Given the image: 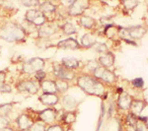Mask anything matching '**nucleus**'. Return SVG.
Returning <instances> with one entry per match:
<instances>
[{
    "mask_svg": "<svg viewBox=\"0 0 148 131\" xmlns=\"http://www.w3.org/2000/svg\"><path fill=\"white\" fill-rule=\"evenodd\" d=\"M136 122H137V117L136 115L132 113H130L126 117V123H127L128 126L133 128V130L135 131V126H136Z\"/></svg>",
    "mask_w": 148,
    "mask_h": 131,
    "instance_id": "28",
    "label": "nucleus"
},
{
    "mask_svg": "<svg viewBox=\"0 0 148 131\" xmlns=\"http://www.w3.org/2000/svg\"><path fill=\"white\" fill-rule=\"evenodd\" d=\"M5 127H8V120L6 119V117L0 116V131Z\"/></svg>",
    "mask_w": 148,
    "mask_h": 131,
    "instance_id": "35",
    "label": "nucleus"
},
{
    "mask_svg": "<svg viewBox=\"0 0 148 131\" xmlns=\"http://www.w3.org/2000/svg\"><path fill=\"white\" fill-rule=\"evenodd\" d=\"M62 31L64 32V34H66V35H72L76 33V29L74 27V25L69 22L64 24L62 27Z\"/></svg>",
    "mask_w": 148,
    "mask_h": 131,
    "instance_id": "27",
    "label": "nucleus"
},
{
    "mask_svg": "<svg viewBox=\"0 0 148 131\" xmlns=\"http://www.w3.org/2000/svg\"><path fill=\"white\" fill-rule=\"evenodd\" d=\"M11 92V87L4 83H0V93H8Z\"/></svg>",
    "mask_w": 148,
    "mask_h": 131,
    "instance_id": "34",
    "label": "nucleus"
},
{
    "mask_svg": "<svg viewBox=\"0 0 148 131\" xmlns=\"http://www.w3.org/2000/svg\"><path fill=\"white\" fill-rule=\"evenodd\" d=\"M40 10L42 12H46V13H51V12L56 11V6L53 4H51V2H45L42 4H40Z\"/></svg>",
    "mask_w": 148,
    "mask_h": 131,
    "instance_id": "26",
    "label": "nucleus"
},
{
    "mask_svg": "<svg viewBox=\"0 0 148 131\" xmlns=\"http://www.w3.org/2000/svg\"><path fill=\"white\" fill-rule=\"evenodd\" d=\"M126 32H127L128 37L132 40H139L146 34V29L143 28L142 26H135V27L127 29Z\"/></svg>",
    "mask_w": 148,
    "mask_h": 131,
    "instance_id": "9",
    "label": "nucleus"
},
{
    "mask_svg": "<svg viewBox=\"0 0 148 131\" xmlns=\"http://www.w3.org/2000/svg\"><path fill=\"white\" fill-rule=\"evenodd\" d=\"M23 4L25 6H36V5H40L39 1H23Z\"/></svg>",
    "mask_w": 148,
    "mask_h": 131,
    "instance_id": "38",
    "label": "nucleus"
},
{
    "mask_svg": "<svg viewBox=\"0 0 148 131\" xmlns=\"http://www.w3.org/2000/svg\"><path fill=\"white\" fill-rule=\"evenodd\" d=\"M96 50L98 52H103V53H107L108 52V47L104 44H98L96 46Z\"/></svg>",
    "mask_w": 148,
    "mask_h": 131,
    "instance_id": "32",
    "label": "nucleus"
},
{
    "mask_svg": "<svg viewBox=\"0 0 148 131\" xmlns=\"http://www.w3.org/2000/svg\"><path fill=\"white\" fill-rule=\"evenodd\" d=\"M57 46L59 48H64V49H78L80 48V44L75 39L69 38V39L63 40L61 42H59L57 44Z\"/></svg>",
    "mask_w": 148,
    "mask_h": 131,
    "instance_id": "11",
    "label": "nucleus"
},
{
    "mask_svg": "<svg viewBox=\"0 0 148 131\" xmlns=\"http://www.w3.org/2000/svg\"><path fill=\"white\" fill-rule=\"evenodd\" d=\"M42 89L46 94H56V82L51 80H44L42 82Z\"/></svg>",
    "mask_w": 148,
    "mask_h": 131,
    "instance_id": "17",
    "label": "nucleus"
},
{
    "mask_svg": "<svg viewBox=\"0 0 148 131\" xmlns=\"http://www.w3.org/2000/svg\"><path fill=\"white\" fill-rule=\"evenodd\" d=\"M137 4H138L137 1H125V2H123V5H125V8H127V9L135 8Z\"/></svg>",
    "mask_w": 148,
    "mask_h": 131,
    "instance_id": "33",
    "label": "nucleus"
},
{
    "mask_svg": "<svg viewBox=\"0 0 148 131\" xmlns=\"http://www.w3.org/2000/svg\"><path fill=\"white\" fill-rule=\"evenodd\" d=\"M76 104H77V103H76L75 99H74L73 97H71V96H65V97L63 98L62 106H63V108L66 109V111H71V109L75 108Z\"/></svg>",
    "mask_w": 148,
    "mask_h": 131,
    "instance_id": "20",
    "label": "nucleus"
},
{
    "mask_svg": "<svg viewBox=\"0 0 148 131\" xmlns=\"http://www.w3.org/2000/svg\"><path fill=\"white\" fill-rule=\"evenodd\" d=\"M5 73L3 71H0V83H4V80H5Z\"/></svg>",
    "mask_w": 148,
    "mask_h": 131,
    "instance_id": "39",
    "label": "nucleus"
},
{
    "mask_svg": "<svg viewBox=\"0 0 148 131\" xmlns=\"http://www.w3.org/2000/svg\"><path fill=\"white\" fill-rule=\"evenodd\" d=\"M94 76L97 79H100L106 83H114L116 81V75L114 72L110 71L109 69L102 67V66H98L97 68L94 69Z\"/></svg>",
    "mask_w": 148,
    "mask_h": 131,
    "instance_id": "5",
    "label": "nucleus"
},
{
    "mask_svg": "<svg viewBox=\"0 0 148 131\" xmlns=\"http://www.w3.org/2000/svg\"><path fill=\"white\" fill-rule=\"evenodd\" d=\"M25 30L17 24H6L0 29V38L7 42H20L25 39Z\"/></svg>",
    "mask_w": 148,
    "mask_h": 131,
    "instance_id": "2",
    "label": "nucleus"
},
{
    "mask_svg": "<svg viewBox=\"0 0 148 131\" xmlns=\"http://www.w3.org/2000/svg\"><path fill=\"white\" fill-rule=\"evenodd\" d=\"M12 108H13V104L12 103L1 104L0 106V116L6 117L8 115V113L12 111Z\"/></svg>",
    "mask_w": 148,
    "mask_h": 131,
    "instance_id": "24",
    "label": "nucleus"
},
{
    "mask_svg": "<svg viewBox=\"0 0 148 131\" xmlns=\"http://www.w3.org/2000/svg\"><path fill=\"white\" fill-rule=\"evenodd\" d=\"M45 67V61L44 59L39 58V57H35L30 60H28L27 62L23 65V71L25 73H34L38 72V71L42 70V68Z\"/></svg>",
    "mask_w": 148,
    "mask_h": 131,
    "instance_id": "3",
    "label": "nucleus"
},
{
    "mask_svg": "<svg viewBox=\"0 0 148 131\" xmlns=\"http://www.w3.org/2000/svg\"><path fill=\"white\" fill-rule=\"evenodd\" d=\"M40 101L46 106H54L58 103L59 98L56 94H44L40 97Z\"/></svg>",
    "mask_w": 148,
    "mask_h": 131,
    "instance_id": "13",
    "label": "nucleus"
},
{
    "mask_svg": "<svg viewBox=\"0 0 148 131\" xmlns=\"http://www.w3.org/2000/svg\"><path fill=\"white\" fill-rule=\"evenodd\" d=\"M89 6V2L86 0H76L71 2L68 8V14L70 16H78L84 12Z\"/></svg>",
    "mask_w": 148,
    "mask_h": 131,
    "instance_id": "6",
    "label": "nucleus"
},
{
    "mask_svg": "<svg viewBox=\"0 0 148 131\" xmlns=\"http://www.w3.org/2000/svg\"><path fill=\"white\" fill-rule=\"evenodd\" d=\"M36 78H37L39 81H44V79L46 78V73L44 72L42 70H40V71H38L37 73H36Z\"/></svg>",
    "mask_w": 148,
    "mask_h": 131,
    "instance_id": "36",
    "label": "nucleus"
},
{
    "mask_svg": "<svg viewBox=\"0 0 148 131\" xmlns=\"http://www.w3.org/2000/svg\"><path fill=\"white\" fill-rule=\"evenodd\" d=\"M53 73L58 79H61L64 81L72 80L74 78V76H75V74H74L70 69L65 68L62 65H54Z\"/></svg>",
    "mask_w": 148,
    "mask_h": 131,
    "instance_id": "7",
    "label": "nucleus"
},
{
    "mask_svg": "<svg viewBox=\"0 0 148 131\" xmlns=\"http://www.w3.org/2000/svg\"><path fill=\"white\" fill-rule=\"evenodd\" d=\"M40 118L46 123H51L56 118V111L53 108H47L40 113Z\"/></svg>",
    "mask_w": 148,
    "mask_h": 131,
    "instance_id": "10",
    "label": "nucleus"
},
{
    "mask_svg": "<svg viewBox=\"0 0 148 131\" xmlns=\"http://www.w3.org/2000/svg\"><path fill=\"white\" fill-rule=\"evenodd\" d=\"M135 131H148V126L146 124V119H142L141 117H137Z\"/></svg>",
    "mask_w": 148,
    "mask_h": 131,
    "instance_id": "25",
    "label": "nucleus"
},
{
    "mask_svg": "<svg viewBox=\"0 0 148 131\" xmlns=\"http://www.w3.org/2000/svg\"><path fill=\"white\" fill-rule=\"evenodd\" d=\"M54 32H56V29L52 27V26L44 25L39 29V35L42 38H47L51 35L52 34H54Z\"/></svg>",
    "mask_w": 148,
    "mask_h": 131,
    "instance_id": "21",
    "label": "nucleus"
},
{
    "mask_svg": "<svg viewBox=\"0 0 148 131\" xmlns=\"http://www.w3.org/2000/svg\"><path fill=\"white\" fill-rule=\"evenodd\" d=\"M56 91L59 93H64L68 90L67 82L64 80H61V79H57L56 81Z\"/></svg>",
    "mask_w": 148,
    "mask_h": 131,
    "instance_id": "23",
    "label": "nucleus"
},
{
    "mask_svg": "<svg viewBox=\"0 0 148 131\" xmlns=\"http://www.w3.org/2000/svg\"><path fill=\"white\" fill-rule=\"evenodd\" d=\"M1 131H13V129H11L10 127H5L4 129H2Z\"/></svg>",
    "mask_w": 148,
    "mask_h": 131,
    "instance_id": "40",
    "label": "nucleus"
},
{
    "mask_svg": "<svg viewBox=\"0 0 148 131\" xmlns=\"http://www.w3.org/2000/svg\"><path fill=\"white\" fill-rule=\"evenodd\" d=\"M80 25L86 29H92L96 25V20L90 16H82L80 18Z\"/></svg>",
    "mask_w": 148,
    "mask_h": 131,
    "instance_id": "22",
    "label": "nucleus"
},
{
    "mask_svg": "<svg viewBox=\"0 0 148 131\" xmlns=\"http://www.w3.org/2000/svg\"><path fill=\"white\" fill-rule=\"evenodd\" d=\"M77 84L85 93L92 96H102L105 92L102 83L90 76H80L77 80Z\"/></svg>",
    "mask_w": 148,
    "mask_h": 131,
    "instance_id": "1",
    "label": "nucleus"
},
{
    "mask_svg": "<svg viewBox=\"0 0 148 131\" xmlns=\"http://www.w3.org/2000/svg\"><path fill=\"white\" fill-rule=\"evenodd\" d=\"M29 131H46V125H45L44 122L37 121V122L33 123Z\"/></svg>",
    "mask_w": 148,
    "mask_h": 131,
    "instance_id": "29",
    "label": "nucleus"
},
{
    "mask_svg": "<svg viewBox=\"0 0 148 131\" xmlns=\"http://www.w3.org/2000/svg\"><path fill=\"white\" fill-rule=\"evenodd\" d=\"M81 44L85 47H91L96 44V37L93 34H86L81 39Z\"/></svg>",
    "mask_w": 148,
    "mask_h": 131,
    "instance_id": "19",
    "label": "nucleus"
},
{
    "mask_svg": "<svg viewBox=\"0 0 148 131\" xmlns=\"http://www.w3.org/2000/svg\"><path fill=\"white\" fill-rule=\"evenodd\" d=\"M17 88L20 92H27L29 94H37L38 93V86L33 81H23L17 85Z\"/></svg>",
    "mask_w": 148,
    "mask_h": 131,
    "instance_id": "8",
    "label": "nucleus"
},
{
    "mask_svg": "<svg viewBox=\"0 0 148 131\" xmlns=\"http://www.w3.org/2000/svg\"><path fill=\"white\" fill-rule=\"evenodd\" d=\"M33 123H34L33 120L29 117L27 114H21V115L17 118L18 127L22 131L29 130L31 128V126L33 125Z\"/></svg>",
    "mask_w": 148,
    "mask_h": 131,
    "instance_id": "12",
    "label": "nucleus"
},
{
    "mask_svg": "<svg viewBox=\"0 0 148 131\" xmlns=\"http://www.w3.org/2000/svg\"><path fill=\"white\" fill-rule=\"evenodd\" d=\"M132 98H131L128 94H125V93H121L119 97L118 100V104L121 108L123 109H130L131 103H132Z\"/></svg>",
    "mask_w": 148,
    "mask_h": 131,
    "instance_id": "14",
    "label": "nucleus"
},
{
    "mask_svg": "<svg viewBox=\"0 0 148 131\" xmlns=\"http://www.w3.org/2000/svg\"><path fill=\"white\" fill-rule=\"evenodd\" d=\"M61 64L67 69H74L79 67L80 61L77 60L76 58H73V57H65L61 60Z\"/></svg>",
    "mask_w": 148,
    "mask_h": 131,
    "instance_id": "18",
    "label": "nucleus"
},
{
    "mask_svg": "<svg viewBox=\"0 0 148 131\" xmlns=\"http://www.w3.org/2000/svg\"><path fill=\"white\" fill-rule=\"evenodd\" d=\"M63 120H64V122H66V123H73L74 121H75V118H76V115H75V113H72V111H67L65 114H64V116H63Z\"/></svg>",
    "mask_w": 148,
    "mask_h": 131,
    "instance_id": "30",
    "label": "nucleus"
},
{
    "mask_svg": "<svg viewBox=\"0 0 148 131\" xmlns=\"http://www.w3.org/2000/svg\"><path fill=\"white\" fill-rule=\"evenodd\" d=\"M25 18L28 22L33 23L35 26H39V27L44 26L45 23H46V17H45V15L42 14V12L40 10H36V9L29 10L27 13H26Z\"/></svg>",
    "mask_w": 148,
    "mask_h": 131,
    "instance_id": "4",
    "label": "nucleus"
},
{
    "mask_svg": "<svg viewBox=\"0 0 148 131\" xmlns=\"http://www.w3.org/2000/svg\"><path fill=\"white\" fill-rule=\"evenodd\" d=\"M99 61H100V64L102 65V67L109 68V67H111V66H113V64L114 62V56L112 52L108 51L107 53H104L100 57Z\"/></svg>",
    "mask_w": 148,
    "mask_h": 131,
    "instance_id": "15",
    "label": "nucleus"
},
{
    "mask_svg": "<svg viewBox=\"0 0 148 131\" xmlns=\"http://www.w3.org/2000/svg\"><path fill=\"white\" fill-rule=\"evenodd\" d=\"M146 106V103L143 101H139V100H134L132 101L130 106V111L131 113L134 114V115H138L141 111L144 109V108Z\"/></svg>",
    "mask_w": 148,
    "mask_h": 131,
    "instance_id": "16",
    "label": "nucleus"
},
{
    "mask_svg": "<svg viewBox=\"0 0 148 131\" xmlns=\"http://www.w3.org/2000/svg\"><path fill=\"white\" fill-rule=\"evenodd\" d=\"M47 131H64V130L60 125H52L49 126Z\"/></svg>",
    "mask_w": 148,
    "mask_h": 131,
    "instance_id": "37",
    "label": "nucleus"
},
{
    "mask_svg": "<svg viewBox=\"0 0 148 131\" xmlns=\"http://www.w3.org/2000/svg\"><path fill=\"white\" fill-rule=\"evenodd\" d=\"M132 85L134 86L135 88H142L143 85H144V82H143L142 78H136V79L132 80Z\"/></svg>",
    "mask_w": 148,
    "mask_h": 131,
    "instance_id": "31",
    "label": "nucleus"
}]
</instances>
